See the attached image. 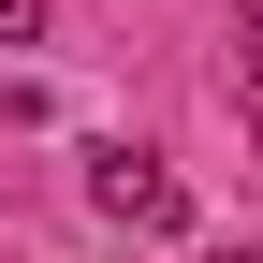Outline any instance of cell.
<instances>
[{
	"label": "cell",
	"mask_w": 263,
	"mask_h": 263,
	"mask_svg": "<svg viewBox=\"0 0 263 263\" xmlns=\"http://www.w3.org/2000/svg\"><path fill=\"white\" fill-rule=\"evenodd\" d=\"M29 29H44V0H0V44H29Z\"/></svg>",
	"instance_id": "obj_2"
},
{
	"label": "cell",
	"mask_w": 263,
	"mask_h": 263,
	"mask_svg": "<svg viewBox=\"0 0 263 263\" xmlns=\"http://www.w3.org/2000/svg\"><path fill=\"white\" fill-rule=\"evenodd\" d=\"M219 263H263V249H219Z\"/></svg>",
	"instance_id": "obj_5"
},
{
	"label": "cell",
	"mask_w": 263,
	"mask_h": 263,
	"mask_svg": "<svg viewBox=\"0 0 263 263\" xmlns=\"http://www.w3.org/2000/svg\"><path fill=\"white\" fill-rule=\"evenodd\" d=\"M234 44H263V0H234Z\"/></svg>",
	"instance_id": "obj_3"
},
{
	"label": "cell",
	"mask_w": 263,
	"mask_h": 263,
	"mask_svg": "<svg viewBox=\"0 0 263 263\" xmlns=\"http://www.w3.org/2000/svg\"><path fill=\"white\" fill-rule=\"evenodd\" d=\"M234 73H249V103H263V44H249V59H234Z\"/></svg>",
	"instance_id": "obj_4"
},
{
	"label": "cell",
	"mask_w": 263,
	"mask_h": 263,
	"mask_svg": "<svg viewBox=\"0 0 263 263\" xmlns=\"http://www.w3.org/2000/svg\"><path fill=\"white\" fill-rule=\"evenodd\" d=\"M88 205H103L117 234H190V190L161 176L146 146H88Z\"/></svg>",
	"instance_id": "obj_1"
}]
</instances>
